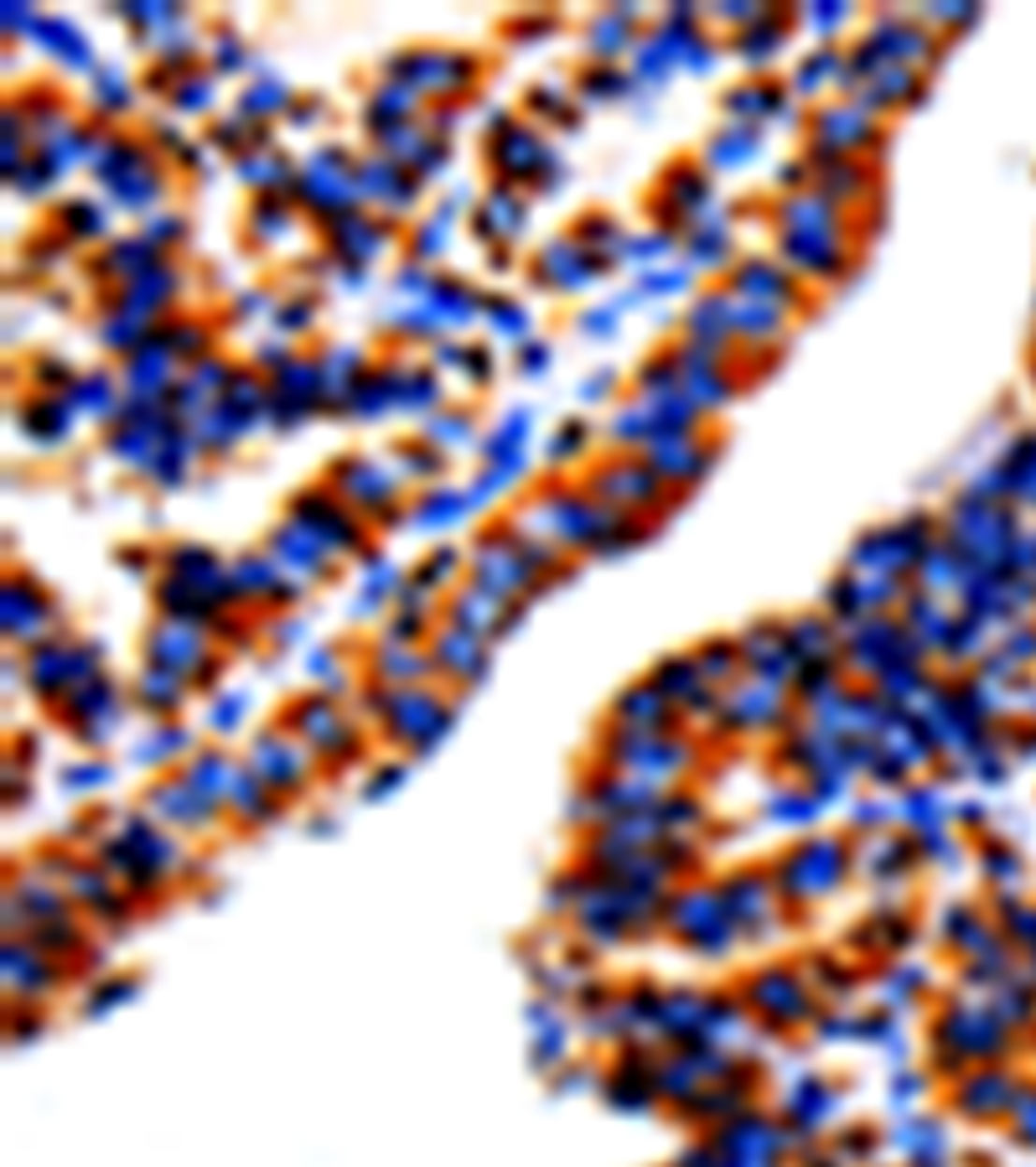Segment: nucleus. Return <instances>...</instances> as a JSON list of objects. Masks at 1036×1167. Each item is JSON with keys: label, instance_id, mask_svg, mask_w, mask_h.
<instances>
[{"label": "nucleus", "instance_id": "46", "mask_svg": "<svg viewBox=\"0 0 1036 1167\" xmlns=\"http://www.w3.org/2000/svg\"><path fill=\"white\" fill-rule=\"evenodd\" d=\"M580 239H602V244H617V224H606V218H586V224H580Z\"/></svg>", "mask_w": 1036, "mask_h": 1167}, {"label": "nucleus", "instance_id": "30", "mask_svg": "<svg viewBox=\"0 0 1036 1167\" xmlns=\"http://www.w3.org/2000/svg\"><path fill=\"white\" fill-rule=\"evenodd\" d=\"M622 89H627V79H622V73H612V67L586 73V99H617Z\"/></svg>", "mask_w": 1036, "mask_h": 1167}, {"label": "nucleus", "instance_id": "20", "mask_svg": "<svg viewBox=\"0 0 1036 1167\" xmlns=\"http://www.w3.org/2000/svg\"><path fill=\"white\" fill-rule=\"evenodd\" d=\"M736 327L751 337H772V332H782V312H772L767 302H741L736 306Z\"/></svg>", "mask_w": 1036, "mask_h": 1167}, {"label": "nucleus", "instance_id": "10", "mask_svg": "<svg viewBox=\"0 0 1036 1167\" xmlns=\"http://www.w3.org/2000/svg\"><path fill=\"white\" fill-rule=\"evenodd\" d=\"M736 296H741V302H778V306H788L793 302V286L782 281L778 265H767V259H747V265L736 270Z\"/></svg>", "mask_w": 1036, "mask_h": 1167}, {"label": "nucleus", "instance_id": "31", "mask_svg": "<svg viewBox=\"0 0 1036 1167\" xmlns=\"http://www.w3.org/2000/svg\"><path fill=\"white\" fill-rule=\"evenodd\" d=\"M441 400V384L430 379V374H404V400L400 405H430Z\"/></svg>", "mask_w": 1036, "mask_h": 1167}, {"label": "nucleus", "instance_id": "12", "mask_svg": "<svg viewBox=\"0 0 1036 1167\" xmlns=\"http://www.w3.org/2000/svg\"><path fill=\"white\" fill-rule=\"evenodd\" d=\"M813 182H819V198H829V202L839 208L845 198H855V192L866 187V167H855V161L835 156L824 171H813Z\"/></svg>", "mask_w": 1036, "mask_h": 1167}, {"label": "nucleus", "instance_id": "18", "mask_svg": "<svg viewBox=\"0 0 1036 1167\" xmlns=\"http://www.w3.org/2000/svg\"><path fill=\"white\" fill-rule=\"evenodd\" d=\"M73 405H83V410H94V416H109V410H114L109 374H83V379L73 384Z\"/></svg>", "mask_w": 1036, "mask_h": 1167}, {"label": "nucleus", "instance_id": "47", "mask_svg": "<svg viewBox=\"0 0 1036 1167\" xmlns=\"http://www.w3.org/2000/svg\"><path fill=\"white\" fill-rule=\"evenodd\" d=\"M612 322H617V312H586V317H580V327H586V332H612Z\"/></svg>", "mask_w": 1036, "mask_h": 1167}, {"label": "nucleus", "instance_id": "33", "mask_svg": "<svg viewBox=\"0 0 1036 1167\" xmlns=\"http://www.w3.org/2000/svg\"><path fill=\"white\" fill-rule=\"evenodd\" d=\"M404 472H415V478H435V472H441V451H435V447H410V451H404Z\"/></svg>", "mask_w": 1036, "mask_h": 1167}, {"label": "nucleus", "instance_id": "34", "mask_svg": "<svg viewBox=\"0 0 1036 1167\" xmlns=\"http://www.w3.org/2000/svg\"><path fill=\"white\" fill-rule=\"evenodd\" d=\"M244 130H249L244 120H218V125H212V135H208V140H212V146H224V151H239V146L249 140Z\"/></svg>", "mask_w": 1036, "mask_h": 1167}, {"label": "nucleus", "instance_id": "23", "mask_svg": "<svg viewBox=\"0 0 1036 1167\" xmlns=\"http://www.w3.org/2000/svg\"><path fill=\"white\" fill-rule=\"evenodd\" d=\"M244 182H255V187H290V171L280 156H244Z\"/></svg>", "mask_w": 1036, "mask_h": 1167}, {"label": "nucleus", "instance_id": "24", "mask_svg": "<svg viewBox=\"0 0 1036 1167\" xmlns=\"http://www.w3.org/2000/svg\"><path fill=\"white\" fill-rule=\"evenodd\" d=\"M285 229H290V208H285V202H280V198H275V202L259 198V208H255V234H259V239H280Z\"/></svg>", "mask_w": 1036, "mask_h": 1167}, {"label": "nucleus", "instance_id": "15", "mask_svg": "<svg viewBox=\"0 0 1036 1167\" xmlns=\"http://www.w3.org/2000/svg\"><path fill=\"white\" fill-rule=\"evenodd\" d=\"M633 16H637L633 6H617L612 16H602V22L591 26V42H596V47H591V52H596V57H612V52H622V42H627V26H633Z\"/></svg>", "mask_w": 1036, "mask_h": 1167}, {"label": "nucleus", "instance_id": "28", "mask_svg": "<svg viewBox=\"0 0 1036 1167\" xmlns=\"http://www.w3.org/2000/svg\"><path fill=\"white\" fill-rule=\"evenodd\" d=\"M379 146L389 151V156H415V151H420V135H415L410 125H384Z\"/></svg>", "mask_w": 1036, "mask_h": 1167}, {"label": "nucleus", "instance_id": "5", "mask_svg": "<svg viewBox=\"0 0 1036 1167\" xmlns=\"http://www.w3.org/2000/svg\"><path fill=\"white\" fill-rule=\"evenodd\" d=\"M715 462L710 447H694L690 436L684 441H653V451H648V467L664 478V483H694V478H705Z\"/></svg>", "mask_w": 1036, "mask_h": 1167}, {"label": "nucleus", "instance_id": "51", "mask_svg": "<svg viewBox=\"0 0 1036 1167\" xmlns=\"http://www.w3.org/2000/svg\"><path fill=\"white\" fill-rule=\"evenodd\" d=\"M467 369H472V374H477V379H482V374L492 369V363H488V353H467Z\"/></svg>", "mask_w": 1036, "mask_h": 1167}, {"label": "nucleus", "instance_id": "38", "mask_svg": "<svg viewBox=\"0 0 1036 1167\" xmlns=\"http://www.w3.org/2000/svg\"><path fill=\"white\" fill-rule=\"evenodd\" d=\"M239 582H249L244 592H265V582H275V566L270 561H244L239 566Z\"/></svg>", "mask_w": 1036, "mask_h": 1167}, {"label": "nucleus", "instance_id": "13", "mask_svg": "<svg viewBox=\"0 0 1036 1167\" xmlns=\"http://www.w3.org/2000/svg\"><path fill=\"white\" fill-rule=\"evenodd\" d=\"M32 37H42V42H52V47H47V52H52V57H63V63H73V67H89V42H83V37L73 32V26H63V22H52V16H42Z\"/></svg>", "mask_w": 1036, "mask_h": 1167}, {"label": "nucleus", "instance_id": "21", "mask_svg": "<svg viewBox=\"0 0 1036 1167\" xmlns=\"http://www.w3.org/2000/svg\"><path fill=\"white\" fill-rule=\"evenodd\" d=\"M104 224H109V218H104L94 202H73V208H63V229H67L73 239H99Z\"/></svg>", "mask_w": 1036, "mask_h": 1167}, {"label": "nucleus", "instance_id": "29", "mask_svg": "<svg viewBox=\"0 0 1036 1167\" xmlns=\"http://www.w3.org/2000/svg\"><path fill=\"white\" fill-rule=\"evenodd\" d=\"M839 67V57H835V47H824V52L813 57V63H803L798 67V89L809 94V89H819V79H824V73H835Z\"/></svg>", "mask_w": 1036, "mask_h": 1167}, {"label": "nucleus", "instance_id": "14", "mask_svg": "<svg viewBox=\"0 0 1036 1167\" xmlns=\"http://www.w3.org/2000/svg\"><path fill=\"white\" fill-rule=\"evenodd\" d=\"M782 37H788V22H782V16H772V22L762 16V22L741 37V47H736V52L747 57V63H762V57H772L782 47Z\"/></svg>", "mask_w": 1036, "mask_h": 1167}, {"label": "nucleus", "instance_id": "50", "mask_svg": "<svg viewBox=\"0 0 1036 1167\" xmlns=\"http://www.w3.org/2000/svg\"><path fill=\"white\" fill-rule=\"evenodd\" d=\"M606 390H612V379H606V374H591V384L580 394H586V400H596V394H606Z\"/></svg>", "mask_w": 1036, "mask_h": 1167}, {"label": "nucleus", "instance_id": "4", "mask_svg": "<svg viewBox=\"0 0 1036 1167\" xmlns=\"http://www.w3.org/2000/svg\"><path fill=\"white\" fill-rule=\"evenodd\" d=\"M596 270H606L602 249H580V244H549L545 259H539V281L545 286H565V291H576V286H586Z\"/></svg>", "mask_w": 1036, "mask_h": 1167}, {"label": "nucleus", "instance_id": "41", "mask_svg": "<svg viewBox=\"0 0 1036 1167\" xmlns=\"http://www.w3.org/2000/svg\"><path fill=\"white\" fill-rule=\"evenodd\" d=\"M545 363H549V348H545V343H518V369L545 374Z\"/></svg>", "mask_w": 1036, "mask_h": 1167}, {"label": "nucleus", "instance_id": "6", "mask_svg": "<svg viewBox=\"0 0 1036 1167\" xmlns=\"http://www.w3.org/2000/svg\"><path fill=\"white\" fill-rule=\"evenodd\" d=\"M596 494L612 498V504H643V498L664 494V478L648 462H617V467L596 472Z\"/></svg>", "mask_w": 1036, "mask_h": 1167}, {"label": "nucleus", "instance_id": "39", "mask_svg": "<svg viewBox=\"0 0 1036 1167\" xmlns=\"http://www.w3.org/2000/svg\"><path fill=\"white\" fill-rule=\"evenodd\" d=\"M99 104H109V110H124L130 104V94H124V83L114 79V73H99V94H94Z\"/></svg>", "mask_w": 1036, "mask_h": 1167}, {"label": "nucleus", "instance_id": "49", "mask_svg": "<svg viewBox=\"0 0 1036 1167\" xmlns=\"http://www.w3.org/2000/svg\"><path fill=\"white\" fill-rule=\"evenodd\" d=\"M782 182H788V187H803V182H809V167H803V161H793V167H782Z\"/></svg>", "mask_w": 1036, "mask_h": 1167}, {"label": "nucleus", "instance_id": "40", "mask_svg": "<svg viewBox=\"0 0 1036 1167\" xmlns=\"http://www.w3.org/2000/svg\"><path fill=\"white\" fill-rule=\"evenodd\" d=\"M187 234V229H182V218H151V229H145V239H151V244H171V239H182Z\"/></svg>", "mask_w": 1036, "mask_h": 1167}, {"label": "nucleus", "instance_id": "7", "mask_svg": "<svg viewBox=\"0 0 1036 1167\" xmlns=\"http://www.w3.org/2000/svg\"><path fill=\"white\" fill-rule=\"evenodd\" d=\"M782 255H788V265L809 270V275H839V270H845V249H839V239L782 234Z\"/></svg>", "mask_w": 1036, "mask_h": 1167}, {"label": "nucleus", "instance_id": "26", "mask_svg": "<svg viewBox=\"0 0 1036 1167\" xmlns=\"http://www.w3.org/2000/svg\"><path fill=\"white\" fill-rule=\"evenodd\" d=\"M472 436V426H467V416H435L430 426H425V441H441V447H451V441H467Z\"/></svg>", "mask_w": 1036, "mask_h": 1167}, {"label": "nucleus", "instance_id": "45", "mask_svg": "<svg viewBox=\"0 0 1036 1167\" xmlns=\"http://www.w3.org/2000/svg\"><path fill=\"white\" fill-rule=\"evenodd\" d=\"M218 67H224V73H234V67H244V47H239L234 37H224V42H218Z\"/></svg>", "mask_w": 1036, "mask_h": 1167}, {"label": "nucleus", "instance_id": "25", "mask_svg": "<svg viewBox=\"0 0 1036 1167\" xmlns=\"http://www.w3.org/2000/svg\"><path fill=\"white\" fill-rule=\"evenodd\" d=\"M461 514H467V498L461 494H435V498H425V509H420L425 524H451V519H461Z\"/></svg>", "mask_w": 1036, "mask_h": 1167}, {"label": "nucleus", "instance_id": "35", "mask_svg": "<svg viewBox=\"0 0 1036 1167\" xmlns=\"http://www.w3.org/2000/svg\"><path fill=\"white\" fill-rule=\"evenodd\" d=\"M192 384L208 394V390H224V384H234V379H228V363L212 359V363H197V369H192Z\"/></svg>", "mask_w": 1036, "mask_h": 1167}, {"label": "nucleus", "instance_id": "32", "mask_svg": "<svg viewBox=\"0 0 1036 1167\" xmlns=\"http://www.w3.org/2000/svg\"><path fill=\"white\" fill-rule=\"evenodd\" d=\"M208 104H212V83L208 79H192V83L182 79L177 83V110H208Z\"/></svg>", "mask_w": 1036, "mask_h": 1167}, {"label": "nucleus", "instance_id": "8", "mask_svg": "<svg viewBox=\"0 0 1036 1167\" xmlns=\"http://www.w3.org/2000/svg\"><path fill=\"white\" fill-rule=\"evenodd\" d=\"M782 234H819V239H839V214L829 198H788L782 202Z\"/></svg>", "mask_w": 1036, "mask_h": 1167}, {"label": "nucleus", "instance_id": "27", "mask_svg": "<svg viewBox=\"0 0 1036 1167\" xmlns=\"http://www.w3.org/2000/svg\"><path fill=\"white\" fill-rule=\"evenodd\" d=\"M482 312H488L492 322L503 327V332H518V343H529V337H524V327H529L524 306H513V302H482Z\"/></svg>", "mask_w": 1036, "mask_h": 1167}, {"label": "nucleus", "instance_id": "3", "mask_svg": "<svg viewBox=\"0 0 1036 1167\" xmlns=\"http://www.w3.org/2000/svg\"><path fill=\"white\" fill-rule=\"evenodd\" d=\"M870 140H876V130H870V120L860 110H824L819 114V135H813V156L835 161L850 146H870Z\"/></svg>", "mask_w": 1036, "mask_h": 1167}, {"label": "nucleus", "instance_id": "22", "mask_svg": "<svg viewBox=\"0 0 1036 1167\" xmlns=\"http://www.w3.org/2000/svg\"><path fill=\"white\" fill-rule=\"evenodd\" d=\"M161 343H167V353L177 359V353H187V359H197L202 348H208V332H202L197 322H177V327H167V332H156Z\"/></svg>", "mask_w": 1036, "mask_h": 1167}, {"label": "nucleus", "instance_id": "9", "mask_svg": "<svg viewBox=\"0 0 1036 1167\" xmlns=\"http://www.w3.org/2000/svg\"><path fill=\"white\" fill-rule=\"evenodd\" d=\"M337 488H343V494L353 498V504L373 509V504H389L394 478L379 467V462H353V457H347L343 467H337Z\"/></svg>", "mask_w": 1036, "mask_h": 1167}, {"label": "nucleus", "instance_id": "17", "mask_svg": "<svg viewBox=\"0 0 1036 1167\" xmlns=\"http://www.w3.org/2000/svg\"><path fill=\"white\" fill-rule=\"evenodd\" d=\"M285 104H290V89H285V83H275V79L255 83V89L244 94V114H249V125H265V114H280Z\"/></svg>", "mask_w": 1036, "mask_h": 1167}, {"label": "nucleus", "instance_id": "43", "mask_svg": "<svg viewBox=\"0 0 1036 1167\" xmlns=\"http://www.w3.org/2000/svg\"><path fill=\"white\" fill-rule=\"evenodd\" d=\"M316 317V306L312 302H290L285 312H280V327H285V332H296V327H306Z\"/></svg>", "mask_w": 1036, "mask_h": 1167}, {"label": "nucleus", "instance_id": "48", "mask_svg": "<svg viewBox=\"0 0 1036 1167\" xmlns=\"http://www.w3.org/2000/svg\"><path fill=\"white\" fill-rule=\"evenodd\" d=\"M809 16L819 26H835V22H845V6H835V0H829V6H819V11H809Z\"/></svg>", "mask_w": 1036, "mask_h": 1167}, {"label": "nucleus", "instance_id": "44", "mask_svg": "<svg viewBox=\"0 0 1036 1167\" xmlns=\"http://www.w3.org/2000/svg\"><path fill=\"white\" fill-rule=\"evenodd\" d=\"M441 167H446V151H441V146H435V151L425 146L420 156H415V177H435Z\"/></svg>", "mask_w": 1036, "mask_h": 1167}, {"label": "nucleus", "instance_id": "16", "mask_svg": "<svg viewBox=\"0 0 1036 1167\" xmlns=\"http://www.w3.org/2000/svg\"><path fill=\"white\" fill-rule=\"evenodd\" d=\"M67 416H73V410H67L63 400H52V405H32L22 426L32 431L36 441H63L67 436Z\"/></svg>", "mask_w": 1036, "mask_h": 1167}, {"label": "nucleus", "instance_id": "37", "mask_svg": "<svg viewBox=\"0 0 1036 1167\" xmlns=\"http://www.w3.org/2000/svg\"><path fill=\"white\" fill-rule=\"evenodd\" d=\"M580 447H586V426H580V421H570V426L549 441V451H555V457H576Z\"/></svg>", "mask_w": 1036, "mask_h": 1167}, {"label": "nucleus", "instance_id": "42", "mask_svg": "<svg viewBox=\"0 0 1036 1167\" xmlns=\"http://www.w3.org/2000/svg\"><path fill=\"white\" fill-rule=\"evenodd\" d=\"M627 259H658V249H669V239L664 234H653V239H627Z\"/></svg>", "mask_w": 1036, "mask_h": 1167}, {"label": "nucleus", "instance_id": "2", "mask_svg": "<svg viewBox=\"0 0 1036 1167\" xmlns=\"http://www.w3.org/2000/svg\"><path fill=\"white\" fill-rule=\"evenodd\" d=\"M545 140H539L534 130H524V125H508L498 120V130H492V161H498L503 177H534L539 167H545Z\"/></svg>", "mask_w": 1036, "mask_h": 1167}, {"label": "nucleus", "instance_id": "36", "mask_svg": "<svg viewBox=\"0 0 1036 1167\" xmlns=\"http://www.w3.org/2000/svg\"><path fill=\"white\" fill-rule=\"evenodd\" d=\"M36 379H42L47 390H73V384H79V379H73V369H67V363H57V359L36 363Z\"/></svg>", "mask_w": 1036, "mask_h": 1167}, {"label": "nucleus", "instance_id": "1", "mask_svg": "<svg viewBox=\"0 0 1036 1167\" xmlns=\"http://www.w3.org/2000/svg\"><path fill=\"white\" fill-rule=\"evenodd\" d=\"M389 73L415 79V89H435V94H457L472 79V57L461 52H410L400 63H389Z\"/></svg>", "mask_w": 1036, "mask_h": 1167}, {"label": "nucleus", "instance_id": "52", "mask_svg": "<svg viewBox=\"0 0 1036 1167\" xmlns=\"http://www.w3.org/2000/svg\"><path fill=\"white\" fill-rule=\"evenodd\" d=\"M435 359H441V363H461V359H467V353H461V348H457V343H446V348L435 353Z\"/></svg>", "mask_w": 1036, "mask_h": 1167}, {"label": "nucleus", "instance_id": "11", "mask_svg": "<svg viewBox=\"0 0 1036 1167\" xmlns=\"http://www.w3.org/2000/svg\"><path fill=\"white\" fill-rule=\"evenodd\" d=\"M104 270H109V275H124V281H145V275H151V270H161V249L151 244V239H124V244H114L109 249V259H104Z\"/></svg>", "mask_w": 1036, "mask_h": 1167}, {"label": "nucleus", "instance_id": "19", "mask_svg": "<svg viewBox=\"0 0 1036 1167\" xmlns=\"http://www.w3.org/2000/svg\"><path fill=\"white\" fill-rule=\"evenodd\" d=\"M751 151H757V125H736V130H725L721 140L710 146V161H725V167H736V161H747Z\"/></svg>", "mask_w": 1036, "mask_h": 1167}]
</instances>
